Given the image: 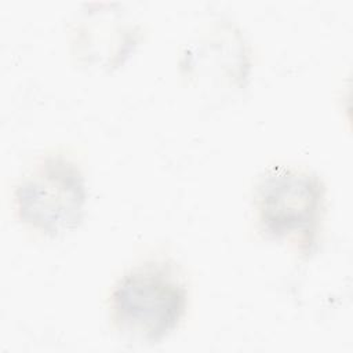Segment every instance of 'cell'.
<instances>
[{
  "label": "cell",
  "instance_id": "cell-1",
  "mask_svg": "<svg viewBox=\"0 0 353 353\" xmlns=\"http://www.w3.org/2000/svg\"><path fill=\"white\" fill-rule=\"evenodd\" d=\"M188 291L171 268L161 263L139 265L127 272L110 296L112 317L125 335L159 342L182 321Z\"/></svg>",
  "mask_w": 353,
  "mask_h": 353
},
{
  "label": "cell",
  "instance_id": "cell-2",
  "mask_svg": "<svg viewBox=\"0 0 353 353\" xmlns=\"http://www.w3.org/2000/svg\"><path fill=\"white\" fill-rule=\"evenodd\" d=\"M18 218L29 228L59 236L76 229L87 204L85 178L79 165L62 154L39 160L14 190Z\"/></svg>",
  "mask_w": 353,
  "mask_h": 353
},
{
  "label": "cell",
  "instance_id": "cell-3",
  "mask_svg": "<svg viewBox=\"0 0 353 353\" xmlns=\"http://www.w3.org/2000/svg\"><path fill=\"white\" fill-rule=\"evenodd\" d=\"M254 203L266 234L309 244L324 208V185L306 171L273 167L261 176Z\"/></svg>",
  "mask_w": 353,
  "mask_h": 353
}]
</instances>
